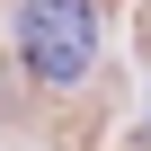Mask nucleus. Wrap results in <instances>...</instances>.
I'll return each mask as SVG.
<instances>
[{"instance_id": "nucleus-1", "label": "nucleus", "mask_w": 151, "mask_h": 151, "mask_svg": "<svg viewBox=\"0 0 151 151\" xmlns=\"http://www.w3.org/2000/svg\"><path fill=\"white\" fill-rule=\"evenodd\" d=\"M18 53L45 89H80L98 71V9L89 0H18Z\"/></svg>"}]
</instances>
